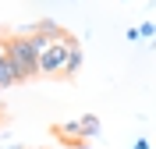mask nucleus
<instances>
[{"mask_svg":"<svg viewBox=\"0 0 156 149\" xmlns=\"http://www.w3.org/2000/svg\"><path fill=\"white\" fill-rule=\"evenodd\" d=\"M138 36H142V39H153V43H156V25H153V21H142V25H138Z\"/></svg>","mask_w":156,"mask_h":149,"instance_id":"423d86ee","label":"nucleus"},{"mask_svg":"<svg viewBox=\"0 0 156 149\" xmlns=\"http://www.w3.org/2000/svg\"><path fill=\"white\" fill-rule=\"evenodd\" d=\"M18 82H25V71L11 60L7 39H0V89H11V85H18Z\"/></svg>","mask_w":156,"mask_h":149,"instance_id":"7ed1b4c3","label":"nucleus"},{"mask_svg":"<svg viewBox=\"0 0 156 149\" xmlns=\"http://www.w3.org/2000/svg\"><path fill=\"white\" fill-rule=\"evenodd\" d=\"M82 60H85L82 43L64 32V36H57V39L46 46V53L39 57V75H46V78H71V75H78Z\"/></svg>","mask_w":156,"mask_h":149,"instance_id":"f257e3e1","label":"nucleus"},{"mask_svg":"<svg viewBox=\"0 0 156 149\" xmlns=\"http://www.w3.org/2000/svg\"><path fill=\"white\" fill-rule=\"evenodd\" d=\"M32 32H43V36H50V39H57V36H64V29H60L53 18H39L36 25H32Z\"/></svg>","mask_w":156,"mask_h":149,"instance_id":"20e7f679","label":"nucleus"},{"mask_svg":"<svg viewBox=\"0 0 156 149\" xmlns=\"http://www.w3.org/2000/svg\"><path fill=\"white\" fill-rule=\"evenodd\" d=\"M82 121V139H96L99 135V117L96 114H85V117H78Z\"/></svg>","mask_w":156,"mask_h":149,"instance_id":"39448f33","label":"nucleus"},{"mask_svg":"<svg viewBox=\"0 0 156 149\" xmlns=\"http://www.w3.org/2000/svg\"><path fill=\"white\" fill-rule=\"evenodd\" d=\"M50 43H53L50 36L29 29V32H21V36H7V53H11V60L25 71V78H32V75H39V57L46 53Z\"/></svg>","mask_w":156,"mask_h":149,"instance_id":"f03ea898","label":"nucleus"},{"mask_svg":"<svg viewBox=\"0 0 156 149\" xmlns=\"http://www.w3.org/2000/svg\"><path fill=\"white\" fill-rule=\"evenodd\" d=\"M131 149H149V142H146V139H135V142H131Z\"/></svg>","mask_w":156,"mask_h":149,"instance_id":"0eeeda50","label":"nucleus"}]
</instances>
